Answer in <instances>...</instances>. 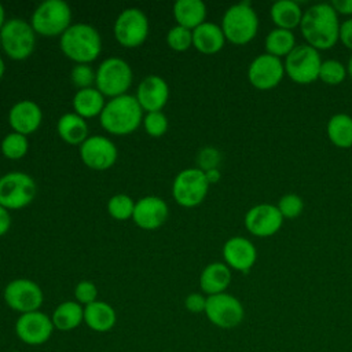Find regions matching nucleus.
<instances>
[{
    "mask_svg": "<svg viewBox=\"0 0 352 352\" xmlns=\"http://www.w3.org/2000/svg\"><path fill=\"white\" fill-rule=\"evenodd\" d=\"M338 14L330 3H318L302 12L300 30L307 44L318 51L333 48L340 38Z\"/></svg>",
    "mask_w": 352,
    "mask_h": 352,
    "instance_id": "1",
    "label": "nucleus"
},
{
    "mask_svg": "<svg viewBox=\"0 0 352 352\" xmlns=\"http://www.w3.org/2000/svg\"><path fill=\"white\" fill-rule=\"evenodd\" d=\"M143 121V110L136 96L125 94L106 102L99 116L100 126L116 136L135 132Z\"/></svg>",
    "mask_w": 352,
    "mask_h": 352,
    "instance_id": "2",
    "label": "nucleus"
},
{
    "mask_svg": "<svg viewBox=\"0 0 352 352\" xmlns=\"http://www.w3.org/2000/svg\"><path fill=\"white\" fill-rule=\"evenodd\" d=\"M59 47L63 55L76 65L94 62L102 51V38L99 32L88 23H72L60 36Z\"/></svg>",
    "mask_w": 352,
    "mask_h": 352,
    "instance_id": "3",
    "label": "nucleus"
},
{
    "mask_svg": "<svg viewBox=\"0 0 352 352\" xmlns=\"http://www.w3.org/2000/svg\"><path fill=\"white\" fill-rule=\"evenodd\" d=\"M220 28L227 41L234 45H245L258 32V16L249 1H242L226 10Z\"/></svg>",
    "mask_w": 352,
    "mask_h": 352,
    "instance_id": "4",
    "label": "nucleus"
},
{
    "mask_svg": "<svg viewBox=\"0 0 352 352\" xmlns=\"http://www.w3.org/2000/svg\"><path fill=\"white\" fill-rule=\"evenodd\" d=\"M30 25L36 34L60 37L72 25V10L63 0H44L33 11Z\"/></svg>",
    "mask_w": 352,
    "mask_h": 352,
    "instance_id": "5",
    "label": "nucleus"
},
{
    "mask_svg": "<svg viewBox=\"0 0 352 352\" xmlns=\"http://www.w3.org/2000/svg\"><path fill=\"white\" fill-rule=\"evenodd\" d=\"M0 45L10 59L25 60L36 48V32L28 21L11 18L0 30Z\"/></svg>",
    "mask_w": 352,
    "mask_h": 352,
    "instance_id": "6",
    "label": "nucleus"
},
{
    "mask_svg": "<svg viewBox=\"0 0 352 352\" xmlns=\"http://www.w3.org/2000/svg\"><path fill=\"white\" fill-rule=\"evenodd\" d=\"M95 88L106 98L125 95L132 85L133 73L129 63L121 58H106L95 70Z\"/></svg>",
    "mask_w": 352,
    "mask_h": 352,
    "instance_id": "7",
    "label": "nucleus"
},
{
    "mask_svg": "<svg viewBox=\"0 0 352 352\" xmlns=\"http://www.w3.org/2000/svg\"><path fill=\"white\" fill-rule=\"evenodd\" d=\"M319 51L305 44H297L294 50L285 58V74L296 84H311L319 80L322 65Z\"/></svg>",
    "mask_w": 352,
    "mask_h": 352,
    "instance_id": "8",
    "label": "nucleus"
},
{
    "mask_svg": "<svg viewBox=\"0 0 352 352\" xmlns=\"http://www.w3.org/2000/svg\"><path fill=\"white\" fill-rule=\"evenodd\" d=\"M37 194L34 179L25 172H8L0 176V205L8 210L28 206Z\"/></svg>",
    "mask_w": 352,
    "mask_h": 352,
    "instance_id": "9",
    "label": "nucleus"
},
{
    "mask_svg": "<svg viewBox=\"0 0 352 352\" xmlns=\"http://www.w3.org/2000/svg\"><path fill=\"white\" fill-rule=\"evenodd\" d=\"M209 186L204 170L199 168H186L175 176L172 195L177 205L183 208H194L204 202Z\"/></svg>",
    "mask_w": 352,
    "mask_h": 352,
    "instance_id": "10",
    "label": "nucleus"
},
{
    "mask_svg": "<svg viewBox=\"0 0 352 352\" xmlns=\"http://www.w3.org/2000/svg\"><path fill=\"white\" fill-rule=\"evenodd\" d=\"M150 25L147 15L136 7L122 10L116 18L113 33L117 43L125 48L140 47L148 36Z\"/></svg>",
    "mask_w": 352,
    "mask_h": 352,
    "instance_id": "11",
    "label": "nucleus"
},
{
    "mask_svg": "<svg viewBox=\"0 0 352 352\" xmlns=\"http://www.w3.org/2000/svg\"><path fill=\"white\" fill-rule=\"evenodd\" d=\"M204 314L212 324L228 330L242 323L245 308L235 296L224 292L206 297V308Z\"/></svg>",
    "mask_w": 352,
    "mask_h": 352,
    "instance_id": "12",
    "label": "nucleus"
},
{
    "mask_svg": "<svg viewBox=\"0 0 352 352\" xmlns=\"http://www.w3.org/2000/svg\"><path fill=\"white\" fill-rule=\"evenodd\" d=\"M6 304L15 312L28 314L38 311L44 301V294L38 283L28 278L12 279L3 292Z\"/></svg>",
    "mask_w": 352,
    "mask_h": 352,
    "instance_id": "13",
    "label": "nucleus"
},
{
    "mask_svg": "<svg viewBox=\"0 0 352 352\" xmlns=\"http://www.w3.org/2000/svg\"><path fill=\"white\" fill-rule=\"evenodd\" d=\"M285 77L283 62L270 54L257 55L248 67V80L258 91H270L278 87Z\"/></svg>",
    "mask_w": 352,
    "mask_h": 352,
    "instance_id": "14",
    "label": "nucleus"
},
{
    "mask_svg": "<svg viewBox=\"0 0 352 352\" xmlns=\"http://www.w3.org/2000/svg\"><path fill=\"white\" fill-rule=\"evenodd\" d=\"M118 157L116 144L106 136H88L80 144V158L85 166L94 170L110 169Z\"/></svg>",
    "mask_w": 352,
    "mask_h": 352,
    "instance_id": "15",
    "label": "nucleus"
},
{
    "mask_svg": "<svg viewBox=\"0 0 352 352\" xmlns=\"http://www.w3.org/2000/svg\"><path fill=\"white\" fill-rule=\"evenodd\" d=\"M55 327L52 324L51 316L43 311H33L22 314L15 322V334L26 345H43L45 344Z\"/></svg>",
    "mask_w": 352,
    "mask_h": 352,
    "instance_id": "16",
    "label": "nucleus"
},
{
    "mask_svg": "<svg viewBox=\"0 0 352 352\" xmlns=\"http://www.w3.org/2000/svg\"><path fill=\"white\" fill-rule=\"evenodd\" d=\"M283 220L285 219L276 205L258 204L246 212L243 223L253 236L268 238L280 230Z\"/></svg>",
    "mask_w": 352,
    "mask_h": 352,
    "instance_id": "17",
    "label": "nucleus"
},
{
    "mask_svg": "<svg viewBox=\"0 0 352 352\" xmlns=\"http://www.w3.org/2000/svg\"><path fill=\"white\" fill-rule=\"evenodd\" d=\"M168 216V205L161 197L146 195L135 202L132 220L139 228L153 231L160 228L166 221Z\"/></svg>",
    "mask_w": 352,
    "mask_h": 352,
    "instance_id": "18",
    "label": "nucleus"
},
{
    "mask_svg": "<svg viewBox=\"0 0 352 352\" xmlns=\"http://www.w3.org/2000/svg\"><path fill=\"white\" fill-rule=\"evenodd\" d=\"M135 96L143 111H161L169 99L168 82L157 74H148L139 82Z\"/></svg>",
    "mask_w": 352,
    "mask_h": 352,
    "instance_id": "19",
    "label": "nucleus"
},
{
    "mask_svg": "<svg viewBox=\"0 0 352 352\" xmlns=\"http://www.w3.org/2000/svg\"><path fill=\"white\" fill-rule=\"evenodd\" d=\"M224 263L235 271L249 272L257 260V249L245 236H231L223 245Z\"/></svg>",
    "mask_w": 352,
    "mask_h": 352,
    "instance_id": "20",
    "label": "nucleus"
},
{
    "mask_svg": "<svg viewBox=\"0 0 352 352\" xmlns=\"http://www.w3.org/2000/svg\"><path fill=\"white\" fill-rule=\"evenodd\" d=\"M43 121V111L40 106L30 100L22 99L12 104L8 111V122L12 132L22 133L25 136L34 133Z\"/></svg>",
    "mask_w": 352,
    "mask_h": 352,
    "instance_id": "21",
    "label": "nucleus"
},
{
    "mask_svg": "<svg viewBox=\"0 0 352 352\" xmlns=\"http://www.w3.org/2000/svg\"><path fill=\"white\" fill-rule=\"evenodd\" d=\"M232 279L231 268L226 263L208 264L199 275V287L205 296L220 294L227 290Z\"/></svg>",
    "mask_w": 352,
    "mask_h": 352,
    "instance_id": "22",
    "label": "nucleus"
},
{
    "mask_svg": "<svg viewBox=\"0 0 352 352\" xmlns=\"http://www.w3.org/2000/svg\"><path fill=\"white\" fill-rule=\"evenodd\" d=\"M226 41L221 28L213 22H204L192 30V47L204 55L217 54Z\"/></svg>",
    "mask_w": 352,
    "mask_h": 352,
    "instance_id": "23",
    "label": "nucleus"
},
{
    "mask_svg": "<svg viewBox=\"0 0 352 352\" xmlns=\"http://www.w3.org/2000/svg\"><path fill=\"white\" fill-rule=\"evenodd\" d=\"M84 323L96 333L110 331L117 323L116 309L109 302L96 300L84 307Z\"/></svg>",
    "mask_w": 352,
    "mask_h": 352,
    "instance_id": "24",
    "label": "nucleus"
},
{
    "mask_svg": "<svg viewBox=\"0 0 352 352\" xmlns=\"http://www.w3.org/2000/svg\"><path fill=\"white\" fill-rule=\"evenodd\" d=\"M173 16L179 26L194 30L206 22V6L201 0H177L173 4Z\"/></svg>",
    "mask_w": 352,
    "mask_h": 352,
    "instance_id": "25",
    "label": "nucleus"
},
{
    "mask_svg": "<svg viewBox=\"0 0 352 352\" xmlns=\"http://www.w3.org/2000/svg\"><path fill=\"white\" fill-rule=\"evenodd\" d=\"M56 132L65 143L80 146L88 138V124L74 111L65 113L56 122Z\"/></svg>",
    "mask_w": 352,
    "mask_h": 352,
    "instance_id": "26",
    "label": "nucleus"
},
{
    "mask_svg": "<svg viewBox=\"0 0 352 352\" xmlns=\"http://www.w3.org/2000/svg\"><path fill=\"white\" fill-rule=\"evenodd\" d=\"M72 104L74 113L87 120L100 116L102 110L104 109L106 100L104 96L95 87H92L85 89H77L72 99Z\"/></svg>",
    "mask_w": 352,
    "mask_h": 352,
    "instance_id": "27",
    "label": "nucleus"
},
{
    "mask_svg": "<svg viewBox=\"0 0 352 352\" xmlns=\"http://www.w3.org/2000/svg\"><path fill=\"white\" fill-rule=\"evenodd\" d=\"M301 7L293 0L275 1L270 8V16L272 23L279 29L292 30L300 28L302 18Z\"/></svg>",
    "mask_w": 352,
    "mask_h": 352,
    "instance_id": "28",
    "label": "nucleus"
},
{
    "mask_svg": "<svg viewBox=\"0 0 352 352\" xmlns=\"http://www.w3.org/2000/svg\"><path fill=\"white\" fill-rule=\"evenodd\" d=\"M52 324L56 330L70 331L84 322V307L76 300H67L56 305L51 315Z\"/></svg>",
    "mask_w": 352,
    "mask_h": 352,
    "instance_id": "29",
    "label": "nucleus"
},
{
    "mask_svg": "<svg viewBox=\"0 0 352 352\" xmlns=\"http://www.w3.org/2000/svg\"><path fill=\"white\" fill-rule=\"evenodd\" d=\"M327 138L338 148L352 147V117L345 113H337L330 117L326 126Z\"/></svg>",
    "mask_w": 352,
    "mask_h": 352,
    "instance_id": "30",
    "label": "nucleus"
},
{
    "mask_svg": "<svg viewBox=\"0 0 352 352\" xmlns=\"http://www.w3.org/2000/svg\"><path fill=\"white\" fill-rule=\"evenodd\" d=\"M296 36L292 30L275 28L270 30L265 37V51L267 54L276 58H286L296 47Z\"/></svg>",
    "mask_w": 352,
    "mask_h": 352,
    "instance_id": "31",
    "label": "nucleus"
},
{
    "mask_svg": "<svg viewBox=\"0 0 352 352\" xmlns=\"http://www.w3.org/2000/svg\"><path fill=\"white\" fill-rule=\"evenodd\" d=\"M28 136L18 132H10L3 138L0 143V151L8 160H21L28 154Z\"/></svg>",
    "mask_w": 352,
    "mask_h": 352,
    "instance_id": "32",
    "label": "nucleus"
},
{
    "mask_svg": "<svg viewBox=\"0 0 352 352\" xmlns=\"http://www.w3.org/2000/svg\"><path fill=\"white\" fill-rule=\"evenodd\" d=\"M135 209L133 199L126 194H116L107 201V212L114 220H128L132 219Z\"/></svg>",
    "mask_w": 352,
    "mask_h": 352,
    "instance_id": "33",
    "label": "nucleus"
},
{
    "mask_svg": "<svg viewBox=\"0 0 352 352\" xmlns=\"http://www.w3.org/2000/svg\"><path fill=\"white\" fill-rule=\"evenodd\" d=\"M346 66L337 59H326L320 65L319 80L327 85H338L346 78Z\"/></svg>",
    "mask_w": 352,
    "mask_h": 352,
    "instance_id": "34",
    "label": "nucleus"
},
{
    "mask_svg": "<svg viewBox=\"0 0 352 352\" xmlns=\"http://www.w3.org/2000/svg\"><path fill=\"white\" fill-rule=\"evenodd\" d=\"M166 44L176 52L187 51L192 45V30L183 26H173L166 33Z\"/></svg>",
    "mask_w": 352,
    "mask_h": 352,
    "instance_id": "35",
    "label": "nucleus"
},
{
    "mask_svg": "<svg viewBox=\"0 0 352 352\" xmlns=\"http://www.w3.org/2000/svg\"><path fill=\"white\" fill-rule=\"evenodd\" d=\"M142 125L148 136L160 138L166 133L169 122H168L166 116L162 111H151V113H146V116H143Z\"/></svg>",
    "mask_w": 352,
    "mask_h": 352,
    "instance_id": "36",
    "label": "nucleus"
},
{
    "mask_svg": "<svg viewBox=\"0 0 352 352\" xmlns=\"http://www.w3.org/2000/svg\"><path fill=\"white\" fill-rule=\"evenodd\" d=\"M95 78H96V72L89 65H85V63L74 65L70 72V81L77 89L92 88L95 85Z\"/></svg>",
    "mask_w": 352,
    "mask_h": 352,
    "instance_id": "37",
    "label": "nucleus"
},
{
    "mask_svg": "<svg viewBox=\"0 0 352 352\" xmlns=\"http://www.w3.org/2000/svg\"><path fill=\"white\" fill-rule=\"evenodd\" d=\"M276 206L283 219H296L304 210V201L297 194H285L280 197Z\"/></svg>",
    "mask_w": 352,
    "mask_h": 352,
    "instance_id": "38",
    "label": "nucleus"
},
{
    "mask_svg": "<svg viewBox=\"0 0 352 352\" xmlns=\"http://www.w3.org/2000/svg\"><path fill=\"white\" fill-rule=\"evenodd\" d=\"M221 162V153L212 146H206L204 148H201L197 154V168H199L201 170H209V169H214L219 168Z\"/></svg>",
    "mask_w": 352,
    "mask_h": 352,
    "instance_id": "39",
    "label": "nucleus"
},
{
    "mask_svg": "<svg viewBox=\"0 0 352 352\" xmlns=\"http://www.w3.org/2000/svg\"><path fill=\"white\" fill-rule=\"evenodd\" d=\"M74 298L82 307L98 300L96 285L91 280H80L74 287Z\"/></svg>",
    "mask_w": 352,
    "mask_h": 352,
    "instance_id": "40",
    "label": "nucleus"
},
{
    "mask_svg": "<svg viewBox=\"0 0 352 352\" xmlns=\"http://www.w3.org/2000/svg\"><path fill=\"white\" fill-rule=\"evenodd\" d=\"M206 297L204 293H190L184 298V307L191 314H202L206 308Z\"/></svg>",
    "mask_w": 352,
    "mask_h": 352,
    "instance_id": "41",
    "label": "nucleus"
},
{
    "mask_svg": "<svg viewBox=\"0 0 352 352\" xmlns=\"http://www.w3.org/2000/svg\"><path fill=\"white\" fill-rule=\"evenodd\" d=\"M342 45L352 51V18L345 19L340 26V38Z\"/></svg>",
    "mask_w": 352,
    "mask_h": 352,
    "instance_id": "42",
    "label": "nucleus"
},
{
    "mask_svg": "<svg viewBox=\"0 0 352 352\" xmlns=\"http://www.w3.org/2000/svg\"><path fill=\"white\" fill-rule=\"evenodd\" d=\"M330 4L338 15H352V0H333Z\"/></svg>",
    "mask_w": 352,
    "mask_h": 352,
    "instance_id": "43",
    "label": "nucleus"
},
{
    "mask_svg": "<svg viewBox=\"0 0 352 352\" xmlns=\"http://www.w3.org/2000/svg\"><path fill=\"white\" fill-rule=\"evenodd\" d=\"M11 227V216L8 209L0 205V236L6 235Z\"/></svg>",
    "mask_w": 352,
    "mask_h": 352,
    "instance_id": "44",
    "label": "nucleus"
},
{
    "mask_svg": "<svg viewBox=\"0 0 352 352\" xmlns=\"http://www.w3.org/2000/svg\"><path fill=\"white\" fill-rule=\"evenodd\" d=\"M205 177L208 180L209 184H214L220 180L221 177V173L219 170V168H214V169H209V170H205Z\"/></svg>",
    "mask_w": 352,
    "mask_h": 352,
    "instance_id": "45",
    "label": "nucleus"
},
{
    "mask_svg": "<svg viewBox=\"0 0 352 352\" xmlns=\"http://www.w3.org/2000/svg\"><path fill=\"white\" fill-rule=\"evenodd\" d=\"M6 22H7V21H6V11H4L3 4L0 3V30H1V28L4 26Z\"/></svg>",
    "mask_w": 352,
    "mask_h": 352,
    "instance_id": "46",
    "label": "nucleus"
},
{
    "mask_svg": "<svg viewBox=\"0 0 352 352\" xmlns=\"http://www.w3.org/2000/svg\"><path fill=\"white\" fill-rule=\"evenodd\" d=\"M4 73H6V65H4V60H3V58L0 56V80L3 78Z\"/></svg>",
    "mask_w": 352,
    "mask_h": 352,
    "instance_id": "47",
    "label": "nucleus"
},
{
    "mask_svg": "<svg viewBox=\"0 0 352 352\" xmlns=\"http://www.w3.org/2000/svg\"><path fill=\"white\" fill-rule=\"evenodd\" d=\"M346 72H348V74L352 77V55H351V58H349V60H348V65H346Z\"/></svg>",
    "mask_w": 352,
    "mask_h": 352,
    "instance_id": "48",
    "label": "nucleus"
},
{
    "mask_svg": "<svg viewBox=\"0 0 352 352\" xmlns=\"http://www.w3.org/2000/svg\"><path fill=\"white\" fill-rule=\"evenodd\" d=\"M14 352H18V351H14Z\"/></svg>",
    "mask_w": 352,
    "mask_h": 352,
    "instance_id": "49",
    "label": "nucleus"
}]
</instances>
